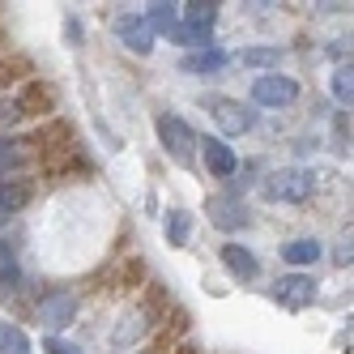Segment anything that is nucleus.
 <instances>
[{"label": "nucleus", "instance_id": "obj_12", "mask_svg": "<svg viewBox=\"0 0 354 354\" xmlns=\"http://www.w3.org/2000/svg\"><path fill=\"white\" fill-rule=\"evenodd\" d=\"M120 35H124V43L133 47V52H149V47H154V30L145 26V17H124L120 21Z\"/></svg>", "mask_w": 354, "mask_h": 354}, {"label": "nucleus", "instance_id": "obj_13", "mask_svg": "<svg viewBox=\"0 0 354 354\" xmlns=\"http://www.w3.org/2000/svg\"><path fill=\"white\" fill-rule=\"evenodd\" d=\"M282 257H286L290 265H299V269H303V265H316V261H320V243H316V239H290V243L282 248Z\"/></svg>", "mask_w": 354, "mask_h": 354}, {"label": "nucleus", "instance_id": "obj_21", "mask_svg": "<svg viewBox=\"0 0 354 354\" xmlns=\"http://www.w3.org/2000/svg\"><path fill=\"white\" fill-rule=\"evenodd\" d=\"M333 94H337V98H342V103L350 107V98H354V90H350V64L333 73Z\"/></svg>", "mask_w": 354, "mask_h": 354}, {"label": "nucleus", "instance_id": "obj_11", "mask_svg": "<svg viewBox=\"0 0 354 354\" xmlns=\"http://www.w3.org/2000/svg\"><path fill=\"white\" fill-rule=\"evenodd\" d=\"M30 201V184H21V180H5L0 184V222H9L21 205Z\"/></svg>", "mask_w": 354, "mask_h": 354}, {"label": "nucleus", "instance_id": "obj_9", "mask_svg": "<svg viewBox=\"0 0 354 354\" xmlns=\"http://www.w3.org/2000/svg\"><path fill=\"white\" fill-rule=\"evenodd\" d=\"M201 145H205V167H209V175H218V180H231V175H235V167H239L235 149L226 145L222 137H205Z\"/></svg>", "mask_w": 354, "mask_h": 354}, {"label": "nucleus", "instance_id": "obj_15", "mask_svg": "<svg viewBox=\"0 0 354 354\" xmlns=\"http://www.w3.org/2000/svg\"><path fill=\"white\" fill-rule=\"evenodd\" d=\"M188 231H192V218H188L184 209H171V214H167V239H171L175 248H184V243H188Z\"/></svg>", "mask_w": 354, "mask_h": 354}, {"label": "nucleus", "instance_id": "obj_8", "mask_svg": "<svg viewBox=\"0 0 354 354\" xmlns=\"http://www.w3.org/2000/svg\"><path fill=\"white\" fill-rule=\"evenodd\" d=\"M214 21H218V5H205V0H192V5H184V17H180V26H188V30H192L201 43L209 47Z\"/></svg>", "mask_w": 354, "mask_h": 354}, {"label": "nucleus", "instance_id": "obj_4", "mask_svg": "<svg viewBox=\"0 0 354 354\" xmlns=\"http://www.w3.org/2000/svg\"><path fill=\"white\" fill-rule=\"evenodd\" d=\"M158 141H162L167 154H175L180 162H188V158H192V145H196L192 129H188L180 115H158Z\"/></svg>", "mask_w": 354, "mask_h": 354}, {"label": "nucleus", "instance_id": "obj_5", "mask_svg": "<svg viewBox=\"0 0 354 354\" xmlns=\"http://www.w3.org/2000/svg\"><path fill=\"white\" fill-rule=\"evenodd\" d=\"M73 316H77V299H73L68 290H52V295L39 299V320L47 328H64Z\"/></svg>", "mask_w": 354, "mask_h": 354}, {"label": "nucleus", "instance_id": "obj_16", "mask_svg": "<svg viewBox=\"0 0 354 354\" xmlns=\"http://www.w3.org/2000/svg\"><path fill=\"white\" fill-rule=\"evenodd\" d=\"M26 350H30V342L17 324H0V354H26Z\"/></svg>", "mask_w": 354, "mask_h": 354}, {"label": "nucleus", "instance_id": "obj_14", "mask_svg": "<svg viewBox=\"0 0 354 354\" xmlns=\"http://www.w3.org/2000/svg\"><path fill=\"white\" fill-rule=\"evenodd\" d=\"M21 162H26V149H21V141L0 137V175H13Z\"/></svg>", "mask_w": 354, "mask_h": 354}, {"label": "nucleus", "instance_id": "obj_20", "mask_svg": "<svg viewBox=\"0 0 354 354\" xmlns=\"http://www.w3.org/2000/svg\"><path fill=\"white\" fill-rule=\"evenodd\" d=\"M141 316H145V312H129V324H124L120 333H115V342H120V346H129V342L141 333V328H145V320H141Z\"/></svg>", "mask_w": 354, "mask_h": 354}, {"label": "nucleus", "instance_id": "obj_19", "mask_svg": "<svg viewBox=\"0 0 354 354\" xmlns=\"http://www.w3.org/2000/svg\"><path fill=\"white\" fill-rule=\"evenodd\" d=\"M13 282H17V261H13L9 243H0V286H13Z\"/></svg>", "mask_w": 354, "mask_h": 354}, {"label": "nucleus", "instance_id": "obj_6", "mask_svg": "<svg viewBox=\"0 0 354 354\" xmlns=\"http://www.w3.org/2000/svg\"><path fill=\"white\" fill-rule=\"evenodd\" d=\"M209 107H214L218 129H222V133H231V137H235V133H248L252 124H257V115H252L243 103H235V98H214Z\"/></svg>", "mask_w": 354, "mask_h": 354}, {"label": "nucleus", "instance_id": "obj_18", "mask_svg": "<svg viewBox=\"0 0 354 354\" xmlns=\"http://www.w3.org/2000/svg\"><path fill=\"white\" fill-rule=\"evenodd\" d=\"M277 47H248V52H239V60L243 64H277Z\"/></svg>", "mask_w": 354, "mask_h": 354}, {"label": "nucleus", "instance_id": "obj_22", "mask_svg": "<svg viewBox=\"0 0 354 354\" xmlns=\"http://www.w3.org/2000/svg\"><path fill=\"white\" fill-rule=\"evenodd\" d=\"M47 350H52V354H86L82 346H73V342H64V337H52V342H47Z\"/></svg>", "mask_w": 354, "mask_h": 354}, {"label": "nucleus", "instance_id": "obj_7", "mask_svg": "<svg viewBox=\"0 0 354 354\" xmlns=\"http://www.w3.org/2000/svg\"><path fill=\"white\" fill-rule=\"evenodd\" d=\"M209 222L222 226V231H235V226L248 222V209H243V201L235 192H226V196H209Z\"/></svg>", "mask_w": 354, "mask_h": 354}, {"label": "nucleus", "instance_id": "obj_2", "mask_svg": "<svg viewBox=\"0 0 354 354\" xmlns=\"http://www.w3.org/2000/svg\"><path fill=\"white\" fill-rule=\"evenodd\" d=\"M273 299L282 303V308H312L316 303V277L312 273H286L273 282Z\"/></svg>", "mask_w": 354, "mask_h": 354}, {"label": "nucleus", "instance_id": "obj_10", "mask_svg": "<svg viewBox=\"0 0 354 354\" xmlns=\"http://www.w3.org/2000/svg\"><path fill=\"white\" fill-rule=\"evenodd\" d=\"M222 265L231 269L239 282H248V277H257V273H261V261L252 257L243 243H222Z\"/></svg>", "mask_w": 354, "mask_h": 354}, {"label": "nucleus", "instance_id": "obj_1", "mask_svg": "<svg viewBox=\"0 0 354 354\" xmlns=\"http://www.w3.org/2000/svg\"><path fill=\"white\" fill-rule=\"evenodd\" d=\"M312 171H303V167H282V171H273L269 180H265V196L269 201H286V205H299V201H308L312 196Z\"/></svg>", "mask_w": 354, "mask_h": 354}, {"label": "nucleus", "instance_id": "obj_17", "mask_svg": "<svg viewBox=\"0 0 354 354\" xmlns=\"http://www.w3.org/2000/svg\"><path fill=\"white\" fill-rule=\"evenodd\" d=\"M222 64H226V56H222V52H209V47L184 60V68H188V73H218Z\"/></svg>", "mask_w": 354, "mask_h": 354}, {"label": "nucleus", "instance_id": "obj_3", "mask_svg": "<svg viewBox=\"0 0 354 354\" xmlns=\"http://www.w3.org/2000/svg\"><path fill=\"white\" fill-rule=\"evenodd\" d=\"M252 98L261 107H286L299 98V86H295V77H282V73H265V77L252 82Z\"/></svg>", "mask_w": 354, "mask_h": 354}]
</instances>
